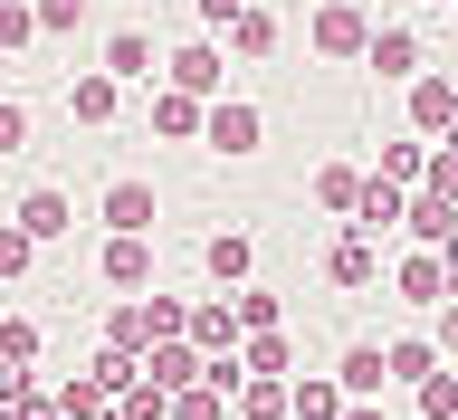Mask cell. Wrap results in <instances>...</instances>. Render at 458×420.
I'll return each instance as SVG.
<instances>
[{"label": "cell", "mask_w": 458, "mask_h": 420, "mask_svg": "<svg viewBox=\"0 0 458 420\" xmlns=\"http://www.w3.org/2000/svg\"><path fill=\"white\" fill-rule=\"evenodd\" d=\"M0 382H10V373H0Z\"/></svg>", "instance_id": "cell-41"}, {"label": "cell", "mask_w": 458, "mask_h": 420, "mask_svg": "<svg viewBox=\"0 0 458 420\" xmlns=\"http://www.w3.org/2000/svg\"><path fill=\"white\" fill-rule=\"evenodd\" d=\"M439 143H449V153H458V115H449V134H439Z\"/></svg>", "instance_id": "cell-38"}, {"label": "cell", "mask_w": 458, "mask_h": 420, "mask_svg": "<svg viewBox=\"0 0 458 420\" xmlns=\"http://www.w3.org/2000/svg\"><path fill=\"white\" fill-rule=\"evenodd\" d=\"M286 411L296 420H344V382H286Z\"/></svg>", "instance_id": "cell-22"}, {"label": "cell", "mask_w": 458, "mask_h": 420, "mask_svg": "<svg viewBox=\"0 0 458 420\" xmlns=\"http://www.w3.org/2000/svg\"><path fill=\"white\" fill-rule=\"evenodd\" d=\"M420 182H429V192H449V201H458V153H449V143H429V163H420Z\"/></svg>", "instance_id": "cell-33"}, {"label": "cell", "mask_w": 458, "mask_h": 420, "mask_svg": "<svg viewBox=\"0 0 458 420\" xmlns=\"http://www.w3.org/2000/svg\"><path fill=\"white\" fill-rule=\"evenodd\" d=\"M239 420H286V373H239Z\"/></svg>", "instance_id": "cell-16"}, {"label": "cell", "mask_w": 458, "mask_h": 420, "mask_svg": "<svg viewBox=\"0 0 458 420\" xmlns=\"http://www.w3.org/2000/svg\"><path fill=\"white\" fill-rule=\"evenodd\" d=\"M429 344H439V354H458V296H449V315H439V335H429Z\"/></svg>", "instance_id": "cell-36"}, {"label": "cell", "mask_w": 458, "mask_h": 420, "mask_svg": "<svg viewBox=\"0 0 458 420\" xmlns=\"http://www.w3.org/2000/svg\"><path fill=\"white\" fill-rule=\"evenodd\" d=\"M10 220H20L38 249H48V239H67V229H77V201L57 192V182H38V192H20V210H10Z\"/></svg>", "instance_id": "cell-3"}, {"label": "cell", "mask_w": 458, "mask_h": 420, "mask_svg": "<svg viewBox=\"0 0 458 420\" xmlns=\"http://www.w3.org/2000/svg\"><path fill=\"white\" fill-rule=\"evenodd\" d=\"M0 364H10V373L38 364V325H29V315H10V325H0Z\"/></svg>", "instance_id": "cell-27"}, {"label": "cell", "mask_w": 458, "mask_h": 420, "mask_svg": "<svg viewBox=\"0 0 458 420\" xmlns=\"http://www.w3.org/2000/svg\"><path fill=\"white\" fill-rule=\"evenodd\" d=\"M200 268H210L220 287H249V268H258V239H249V229H220V239L200 249Z\"/></svg>", "instance_id": "cell-9"}, {"label": "cell", "mask_w": 458, "mask_h": 420, "mask_svg": "<svg viewBox=\"0 0 458 420\" xmlns=\"http://www.w3.org/2000/svg\"><path fill=\"white\" fill-rule=\"evenodd\" d=\"M411 401H420V420H458V364H449V373H420Z\"/></svg>", "instance_id": "cell-23"}, {"label": "cell", "mask_w": 458, "mask_h": 420, "mask_svg": "<svg viewBox=\"0 0 458 420\" xmlns=\"http://www.w3.org/2000/svg\"><path fill=\"white\" fill-rule=\"evenodd\" d=\"M382 364H392V382H420V373H439V344H429V335H401V344H382Z\"/></svg>", "instance_id": "cell-21"}, {"label": "cell", "mask_w": 458, "mask_h": 420, "mask_svg": "<svg viewBox=\"0 0 458 420\" xmlns=\"http://www.w3.org/2000/svg\"><path fill=\"white\" fill-rule=\"evenodd\" d=\"M420 163H429V143H382V172L392 182H420Z\"/></svg>", "instance_id": "cell-32"}, {"label": "cell", "mask_w": 458, "mask_h": 420, "mask_svg": "<svg viewBox=\"0 0 458 420\" xmlns=\"http://www.w3.org/2000/svg\"><path fill=\"white\" fill-rule=\"evenodd\" d=\"M353 192H363V172H353V163H325V172H315V201H325V210H353Z\"/></svg>", "instance_id": "cell-25"}, {"label": "cell", "mask_w": 458, "mask_h": 420, "mask_svg": "<svg viewBox=\"0 0 458 420\" xmlns=\"http://www.w3.org/2000/svg\"><path fill=\"white\" fill-rule=\"evenodd\" d=\"M153 67H163V57H153V39H143V29H114V39H106V77L143 86V77H153Z\"/></svg>", "instance_id": "cell-12"}, {"label": "cell", "mask_w": 458, "mask_h": 420, "mask_svg": "<svg viewBox=\"0 0 458 420\" xmlns=\"http://www.w3.org/2000/svg\"><path fill=\"white\" fill-rule=\"evenodd\" d=\"M20 143H29V106H20V96H0V153H20Z\"/></svg>", "instance_id": "cell-34"}, {"label": "cell", "mask_w": 458, "mask_h": 420, "mask_svg": "<svg viewBox=\"0 0 458 420\" xmlns=\"http://www.w3.org/2000/svg\"><path fill=\"white\" fill-rule=\"evenodd\" d=\"M114 420H124V411H114Z\"/></svg>", "instance_id": "cell-43"}, {"label": "cell", "mask_w": 458, "mask_h": 420, "mask_svg": "<svg viewBox=\"0 0 458 420\" xmlns=\"http://www.w3.org/2000/svg\"><path fill=\"white\" fill-rule=\"evenodd\" d=\"M239 373H286V335L277 325H258V335L239 344Z\"/></svg>", "instance_id": "cell-24"}, {"label": "cell", "mask_w": 458, "mask_h": 420, "mask_svg": "<svg viewBox=\"0 0 458 420\" xmlns=\"http://www.w3.org/2000/svg\"><path fill=\"white\" fill-rule=\"evenodd\" d=\"M449 115H458V77H411V124L420 134H449Z\"/></svg>", "instance_id": "cell-11"}, {"label": "cell", "mask_w": 458, "mask_h": 420, "mask_svg": "<svg viewBox=\"0 0 458 420\" xmlns=\"http://www.w3.org/2000/svg\"><path fill=\"white\" fill-rule=\"evenodd\" d=\"M439 268H449V296H458V229L439 239Z\"/></svg>", "instance_id": "cell-37"}, {"label": "cell", "mask_w": 458, "mask_h": 420, "mask_svg": "<svg viewBox=\"0 0 458 420\" xmlns=\"http://www.w3.org/2000/svg\"><path fill=\"white\" fill-rule=\"evenodd\" d=\"M182 335H191L200 354H239V315L210 296V306H191V315H182Z\"/></svg>", "instance_id": "cell-13"}, {"label": "cell", "mask_w": 458, "mask_h": 420, "mask_svg": "<svg viewBox=\"0 0 458 420\" xmlns=\"http://www.w3.org/2000/svg\"><path fill=\"white\" fill-rule=\"evenodd\" d=\"M106 287H153V229H106Z\"/></svg>", "instance_id": "cell-4"}, {"label": "cell", "mask_w": 458, "mask_h": 420, "mask_svg": "<svg viewBox=\"0 0 458 420\" xmlns=\"http://www.w3.org/2000/svg\"><path fill=\"white\" fill-rule=\"evenodd\" d=\"M229 48H239V57H267V48H277V10H267V0H249V10L229 20Z\"/></svg>", "instance_id": "cell-18"}, {"label": "cell", "mask_w": 458, "mask_h": 420, "mask_svg": "<svg viewBox=\"0 0 458 420\" xmlns=\"http://www.w3.org/2000/svg\"><path fill=\"white\" fill-rule=\"evenodd\" d=\"M363 67H382V77H420V39H411V29H372L363 39Z\"/></svg>", "instance_id": "cell-8"}, {"label": "cell", "mask_w": 458, "mask_h": 420, "mask_svg": "<svg viewBox=\"0 0 458 420\" xmlns=\"http://www.w3.org/2000/svg\"><path fill=\"white\" fill-rule=\"evenodd\" d=\"M29 268H38V239L10 220V229H0V278H29Z\"/></svg>", "instance_id": "cell-28"}, {"label": "cell", "mask_w": 458, "mask_h": 420, "mask_svg": "<svg viewBox=\"0 0 458 420\" xmlns=\"http://www.w3.org/2000/svg\"><path fill=\"white\" fill-rule=\"evenodd\" d=\"M401 229H411L420 249H439V239H449V229H458V201H449V192H420V201H411V210H401Z\"/></svg>", "instance_id": "cell-14"}, {"label": "cell", "mask_w": 458, "mask_h": 420, "mask_svg": "<svg viewBox=\"0 0 458 420\" xmlns=\"http://www.w3.org/2000/svg\"><path fill=\"white\" fill-rule=\"evenodd\" d=\"M439 10H449V0H439Z\"/></svg>", "instance_id": "cell-42"}, {"label": "cell", "mask_w": 458, "mask_h": 420, "mask_svg": "<svg viewBox=\"0 0 458 420\" xmlns=\"http://www.w3.org/2000/svg\"><path fill=\"white\" fill-rule=\"evenodd\" d=\"M29 39H38V10L29 0H0V48H29Z\"/></svg>", "instance_id": "cell-30"}, {"label": "cell", "mask_w": 458, "mask_h": 420, "mask_svg": "<svg viewBox=\"0 0 458 420\" xmlns=\"http://www.w3.org/2000/svg\"><path fill=\"white\" fill-rule=\"evenodd\" d=\"M114 96H124V77H106V67H86V77L67 86V115H77V124H114Z\"/></svg>", "instance_id": "cell-10"}, {"label": "cell", "mask_w": 458, "mask_h": 420, "mask_svg": "<svg viewBox=\"0 0 458 420\" xmlns=\"http://www.w3.org/2000/svg\"><path fill=\"white\" fill-rule=\"evenodd\" d=\"M449 10H458V0H449Z\"/></svg>", "instance_id": "cell-44"}, {"label": "cell", "mask_w": 458, "mask_h": 420, "mask_svg": "<svg viewBox=\"0 0 458 420\" xmlns=\"http://www.w3.org/2000/svg\"><path fill=\"white\" fill-rule=\"evenodd\" d=\"M153 134L191 143V134H200V96H182V86H163V96H153Z\"/></svg>", "instance_id": "cell-20"}, {"label": "cell", "mask_w": 458, "mask_h": 420, "mask_svg": "<svg viewBox=\"0 0 458 420\" xmlns=\"http://www.w3.org/2000/svg\"><path fill=\"white\" fill-rule=\"evenodd\" d=\"M163 77L182 86V96H200V106H210V96H220V77H229V67H220V39H182V48L163 57Z\"/></svg>", "instance_id": "cell-2"}, {"label": "cell", "mask_w": 458, "mask_h": 420, "mask_svg": "<svg viewBox=\"0 0 458 420\" xmlns=\"http://www.w3.org/2000/svg\"><path fill=\"white\" fill-rule=\"evenodd\" d=\"M38 10V39H77L86 29V0H29Z\"/></svg>", "instance_id": "cell-26"}, {"label": "cell", "mask_w": 458, "mask_h": 420, "mask_svg": "<svg viewBox=\"0 0 458 420\" xmlns=\"http://www.w3.org/2000/svg\"><path fill=\"white\" fill-rule=\"evenodd\" d=\"M401 296H420V306H439V296H449V268H439V249H411V258H401Z\"/></svg>", "instance_id": "cell-19"}, {"label": "cell", "mask_w": 458, "mask_h": 420, "mask_svg": "<svg viewBox=\"0 0 458 420\" xmlns=\"http://www.w3.org/2000/svg\"><path fill=\"white\" fill-rule=\"evenodd\" d=\"M344 401H363V392H382V382H392V364H382V344H353V354H344Z\"/></svg>", "instance_id": "cell-17"}, {"label": "cell", "mask_w": 458, "mask_h": 420, "mask_svg": "<svg viewBox=\"0 0 458 420\" xmlns=\"http://www.w3.org/2000/svg\"><path fill=\"white\" fill-rule=\"evenodd\" d=\"M239 10H249V0H200V29H229Z\"/></svg>", "instance_id": "cell-35"}, {"label": "cell", "mask_w": 458, "mask_h": 420, "mask_svg": "<svg viewBox=\"0 0 458 420\" xmlns=\"http://www.w3.org/2000/svg\"><path fill=\"white\" fill-rule=\"evenodd\" d=\"M229 315H239V335H258V325H277V296H258V287H239V296H229Z\"/></svg>", "instance_id": "cell-31"}, {"label": "cell", "mask_w": 458, "mask_h": 420, "mask_svg": "<svg viewBox=\"0 0 458 420\" xmlns=\"http://www.w3.org/2000/svg\"><path fill=\"white\" fill-rule=\"evenodd\" d=\"M363 39H372V20L353 0H325V10H315V48L325 57H363Z\"/></svg>", "instance_id": "cell-5"}, {"label": "cell", "mask_w": 458, "mask_h": 420, "mask_svg": "<svg viewBox=\"0 0 458 420\" xmlns=\"http://www.w3.org/2000/svg\"><path fill=\"white\" fill-rule=\"evenodd\" d=\"M372 268H382V258H372V239H363V229L325 249V278H335V287H372Z\"/></svg>", "instance_id": "cell-15"}, {"label": "cell", "mask_w": 458, "mask_h": 420, "mask_svg": "<svg viewBox=\"0 0 458 420\" xmlns=\"http://www.w3.org/2000/svg\"><path fill=\"white\" fill-rule=\"evenodd\" d=\"M401 210H411V192H401L392 172H372L363 192H353V210H344V220H353V229H363V239H372V229H392Z\"/></svg>", "instance_id": "cell-6"}, {"label": "cell", "mask_w": 458, "mask_h": 420, "mask_svg": "<svg viewBox=\"0 0 458 420\" xmlns=\"http://www.w3.org/2000/svg\"><path fill=\"white\" fill-rule=\"evenodd\" d=\"M0 420H10V382H0Z\"/></svg>", "instance_id": "cell-39"}, {"label": "cell", "mask_w": 458, "mask_h": 420, "mask_svg": "<svg viewBox=\"0 0 458 420\" xmlns=\"http://www.w3.org/2000/svg\"><path fill=\"white\" fill-rule=\"evenodd\" d=\"M96 210H106V229H153V220H163V210H153V182H134V172H124V182H106V201H96Z\"/></svg>", "instance_id": "cell-7"}, {"label": "cell", "mask_w": 458, "mask_h": 420, "mask_svg": "<svg viewBox=\"0 0 458 420\" xmlns=\"http://www.w3.org/2000/svg\"><path fill=\"white\" fill-rule=\"evenodd\" d=\"M106 344H114V354H143V344H153V325H143V306H114Z\"/></svg>", "instance_id": "cell-29"}, {"label": "cell", "mask_w": 458, "mask_h": 420, "mask_svg": "<svg viewBox=\"0 0 458 420\" xmlns=\"http://www.w3.org/2000/svg\"><path fill=\"white\" fill-rule=\"evenodd\" d=\"M344 420H372V411H353V401H344Z\"/></svg>", "instance_id": "cell-40"}, {"label": "cell", "mask_w": 458, "mask_h": 420, "mask_svg": "<svg viewBox=\"0 0 458 420\" xmlns=\"http://www.w3.org/2000/svg\"><path fill=\"white\" fill-rule=\"evenodd\" d=\"M200 134H210V153L249 163V153H258V134H267V115H258L249 96H210V106H200Z\"/></svg>", "instance_id": "cell-1"}]
</instances>
